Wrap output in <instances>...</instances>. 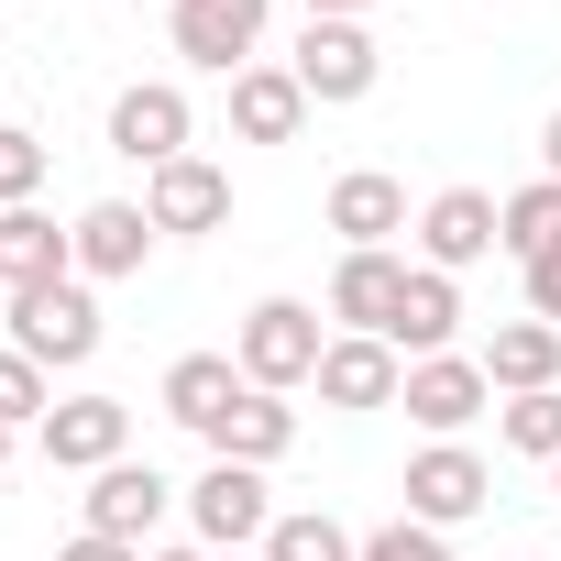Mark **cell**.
Wrapping results in <instances>:
<instances>
[{
	"label": "cell",
	"mask_w": 561,
	"mask_h": 561,
	"mask_svg": "<svg viewBox=\"0 0 561 561\" xmlns=\"http://www.w3.org/2000/svg\"><path fill=\"white\" fill-rule=\"evenodd\" d=\"M320 353H331V331H320V309H309V298H253V309H242V331H231V364H242V386H264V397L309 386V375H320Z\"/></svg>",
	"instance_id": "1"
},
{
	"label": "cell",
	"mask_w": 561,
	"mask_h": 561,
	"mask_svg": "<svg viewBox=\"0 0 561 561\" xmlns=\"http://www.w3.org/2000/svg\"><path fill=\"white\" fill-rule=\"evenodd\" d=\"M12 353H34L45 375L100 353V298H89V275H56V287H23V298H12Z\"/></svg>",
	"instance_id": "2"
},
{
	"label": "cell",
	"mask_w": 561,
	"mask_h": 561,
	"mask_svg": "<svg viewBox=\"0 0 561 561\" xmlns=\"http://www.w3.org/2000/svg\"><path fill=\"white\" fill-rule=\"evenodd\" d=\"M287 67H298L309 111H353V100H375V78H386V45H375L364 23H309Z\"/></svg>",
	"instance_id": "3"
},
{
	"label": "cell",
	"mask_w": 561,
	"mask_h": 561,
	"mask_svg": "<svg viewBox=\"0 0 561 561\" xmlns=\"http://www.w3.org/2000/svg\"><path fill=\"white\" fill-rule=\"evenodd\" d=\"M187 133H198V111H187V89H176V78H133V89L111 100V154H122V165H144V176H154V165H176V154H198Z\"/></svg>",
	"instance_id": "4"
},
{
	"label": "cell",
	"mask_w": 561,
	"mask_h": 561,
	"mask_svg": "<svg viewBox=\"0 0 561 561\" xmlns=\"http://www.w3.org/2000/svg\"><path fill=\"white\" fill-rule=\"evenodd\" d=\"M187 528H198V550H264V528H275L264 473H253V462H209V473L187 484Z\"/></svg>",
	"instance_id": "5"
},
{
	"label": "cell",
	"mask_w": 561,
	"mask_h": 561,
	"mask_svg": "<svg viewBox=\"0 0 561 561\" xmlns=\"http://www.w3.org/2000/svg\"><path fill=\"white\" fill-rule=\"evenodd\" d=\"M484 253H506V198H484V187H440V198L419 209V264L462 275V264H484Z\"/></svg>",
	"instance_id": "6"
},
{
	"label": "cell",
	"mask_w": 561,
	"mask_h": 561,
	"mask_svg": "<svg viewBox=\"0 0 561 561\" xmlns=\"http://www.w3.org/2000/svg\"><path fill=\"white\" fill-rule=\"evenodd\" d=\"M45 462L56 473H111V462H133V408L122 397H67V408H45Z\"/></svg>",
	"instance_id": "7"
},
{
	"label": "cell",
	"mask_w": 561,
	"mask_h": 561,
	"mask_svg": "<svg viewBox=\"0 0 561 561\" xmlns=\"http://www.w3.org/2000/svg\"><path fill=\"white\" fill-rule=\"evenodd\" d=\"M165 12H176V56H187V67L242 78L253 45H264V12H275V0H165Z\"/></svg>",
	"instance_id": "8"
},
{
	"label": "cell",
	"mask_w": 561,
	"mask_h": 561,
	"mask_svg": "<svg viewBox=\"0 0 561 561\" xmlns=\"http://www.w3.org/2000/svg\"><path fill=\"white\" fill-rule=\"evenodd\" d=\"M144 220H154V231H176V242L220 231V220H231V165H209V154L154 165V176H144Z\"/></svg>",
	"instance_id": "9"
},
{
	"label": "cell",
	"mask_w": 561,
	"mask_h": 561,
	"mask_svg": "<svg viewBox=\"0 0 561 561\" xmlns=\"http://www.w3.org/2000/svg\"><path fill=\"white\" fill-rule=\"evenodd\" d=\"M320 408H342V419H364V408H397V386H408V353L397 342H364V331H331V353H320Z\"/></svg>",
	"instance_id": "10"
},
{
	"label": "cell",
	"mask_w": 561,
	"mask_h": 561,
	"mask_svg": "<svg viewBox=\"0 0 561 561\" xmlns=\"http://www.w3.org/2000/svg\"><path fill=\"white\" fill-rule=\"evenodd\" d=\"M484 397H495V386H484L473 353H430V364H408V386H397V408H408L430 440H462V430L484 419Z\"/></svg>",
	"instance_id": "11"
},
{
	"label": "cell",
	"mask_w": 561,
	"mask_h": 561,
	"mask_svg": "<svg viewBox=\"0 0 561 561\" xmlns=\"http://www.w3.org/2000/svg\"><path fill=\"white\" fill-rule=\"evenodd\" d=\"M397 495H408L419 528H462V517L495 495V473H484L462 440H430V451H408V484H397Z\"/></svg>",
	"instance_id": "12"
},
{
	"label": "cell",
	"mask_w": 561,
	"mask_h": 561,
	"mask_svg": "<svg viewBox=\"0 0 561 561\" xmlns=\"http://www.w3.org/2000/svg\"><path fill=\"white\" fill-rule=\"evenodd\" d=\"M67 231H78V275H89V287H111V275H144V253L165 242V231L144 220V198H89Z\"/></svg>",
	"instance_id": "13"
},
{
	"label": "cell",
	"mask_w": 561,
	"mask_h": 561,
	"mask_svg": "<svg viewBox=\"0 0 561 561\" xmlns=\"http://www.w3.org/2000/svg\"><path fill=\"white\" fill-rule=\"evenodd\" d=\"M397 298H408V253H342V264H331V320H342V331L386 342V331H397Z\"/></svg>",
	"instance_id": "14"
},
{
	"label": "cell",
	"mask_w": 561,
	"mask_h": 561,
	"mask_svg": "<svg viewBox=\"0 0 561 561\" xmlns=\"http://www.w3.org/2000/svg\"><path fill=\"white\" fill-rule=\"evenodd\" d=\"M287 451H298V408L264 397V386H242V397L209 419V462H253V473H264V462H287Z\"/></svg>",
	"instance_id": "15"
},
{
	"label": "cell",
	"mask_w": 561,
	"mask_h": 561,
	"mask_svg": "<svg viewBox=\"0 0 561 561\" xmlns=\"http://www.w3.org/2000/svg\"><path fill=\"white\" fill-rule=\"evenodd\" d=\"M331 231H342V253H397V231H408V187H397L386 165H353V176L331 187Z\"/></svg>",
	"instance_id": "16"
},
{
	"label": "cell",
	"mask_w": 561,
	"mask_h": 561,
	"mask_svg": "<svg viewBox=\"0 0 561 561\" xmlns=\"http://www.w3.org/2000/svg\"><path fill=\"white\" fill-rule=\"evenodd\" d=\"M231 133H242V144H298V133H309L298 67H264V56H253V67L231 78Z\"/></svg>",
	"instance_id": "17"
},
{
	"label": "cell",
	"mask_w": 561,
	"mask_h": 561,
	"mask_svg": "<svg viewBox=\"0 0 561 561\" xmlns=\"http://www.w3.org/2000/svg\"><path fill=\"white\" fill-rule=\"evenodd\" d=\"M165 506H176V484H165L154 462H111V473H89V528H100V539H133V550H144V528H154Z\"/></svg>",
	"instance_id": "18"
},
{
	"label": "cell",
	"mask_w": 561,
	"mask_h": 561,
	"mask_svg": "<svg viewBox=\"0 0 561 561\" xmlns=\"http://www.w3.org/2000/svg\"><path fill=\"white\" fill-rule=\"evenodd\" d=\"M451 331H462V275H440V264H408V298H397V353L408 364H430V353H451Z\"/></svg>",
	"instance_id": "19"
},
{
	"label": "cell",
	"mask_w": 561,
	"mask_h": 561,
	"mask_svg": "<svg viewBox=\"0 0 561 561\" xmlns=\"http://www.w3.org/2000/svg\"><path fill=\"white\" fill-rule=\"evenodd\" d=\"M56 275H78V231H56L45 209H0V287H56Z\"/></svg>",
	"instance_id": "20"
},
{
	"label": "cell",
	"mask_w": 561,
	"mask_h": 561,
	"mask_svg": "<svg viewBox=\"0 0 561 561\" xmlns=\"http://www.w3.org/2000/svg\"><path fill=\"white\" fill-rule=\"evenodd\" d=\"M473 364H484L495 397H539V386H561V331H550V320H506Z\"/></svg>",
	"instance_id": "21"
},
{
	"label": "cell",
	"mask_w": 561,
	"mask_h": 561,
	"mask_svg": "<svg viewBox=\"0 0 561 561\" xmlns=\"http://www.w3.org/2000/svg\"><path fill=\"white\" fill-rule=\"evenodd\" d=\"M231 397H242V364H231V353H176V364H165V419H176V430L209 440V419H220Z\"/></svg>",
	"instance_id": "22"
},
{
	"label": "cell",
	"mask_w": 561,
	"mask_h": 561,
	"mask_svg": "<svg viewBox=\"0 0 561 561\" xmlns=\"http://www.w3.org/2000/svg\"><path fill=\"white\" fill-rule=\"evenodd\" d=\"M264 561H364V539H353L342 517L298 506V517H275V528H264Z\"/></svg>",
	"instance_id": "23"
},
{
	"label": "cell",
	"mask_w": 561,
	"mask_h": 561,
	"mask_svg": "<svg viewBox=\"0 0 561 561\" xmlns=\"http://www.w3.org/2000/svg\"><path fill=\"white\" fill-rule=\"evenodd\" d=\"M495 440H506V451H528V462H561V386L506 397V408H495Z\"/></svg>",
	"instance_id": "24"
},
{
	"label": "cell",
	"mask_w": 561,
	"mask_h": 561,
	"mask_svg": "<svg viewBox=\"0 0 561 561\" xmlns=\"http://www.w3.org/2000/svg\"><path fill=\"white\" fill-rule=\"evenodd\" d=\"M550 242H561V176H539V187H517V198H506V253H517V264H539Z\"/></svg>",
	"instance_id": "25"
},
{
	"label": "cell",
	"mask_w": 561,
	"mask_h": 561,
	"mask_svg": "<svg viewBox=\"0 0 561 561\" xmlns=\"http://www.w3.org/2000/svg\"><path fill=\"white\" fill-rule=\"evenodd\" d=\"M45 364L34 353H0V430H45Z\"/></svg>",
	"instance_id": "26"
},
{
	"label": "cell",
	"mask_w": 561,
	"mask_h": 561,
	"mask_svg": "<svg viewBox=\"0 0 561 561\" xmlns=\"http://www.w3.org/2000/svg\"><path fill=\"white\" fill-rule=\"evenodd\" d=\"M34 187H45V144L23 122H0V209H34Z\"/></svg>",
	"instance_id": "27"
},
{
	"label": "cell",
	"mask_w": 561,
	"mask_h": 561,
	"mask_svg": "<svg viewBox=\"0 0 561 561\" xmlns=\"http://www.w3.org/2000/svg\"><path fill=\"white\" fill-rule=\"evenodd\" d=\"M364 561H451V528H419V517H386L364 539Z\"/></svg>",
	"instance_id": "28"
},
{
	"label": "cell",
	"mask_w": 561,
	"mask_h": 561,
	"mask_svg": "<svg viewBox=\"0 0 561 561\" xmlns=\"http://www.w3.org/2000/svg\"><path fill=\"white\" fill-rule=\"evenodd\" d=\"M517 275H528V320H550V331H561V242H550L539 264H517Z\"/></svg>",
	"instance_id": "29"
},
{
	"label": "cell",
	"mask_w": 561,
	"mask_h": 561,
	"mask_svg": "<svg viewBox=\"0 0 561 561\" xmlns=\"http://www.w3.org/2000/svg\"><path fill=\"white\" fill-rule=\"evenodd\" d=\"M56 561H144V550H133V539H100V528H78Z\"/></svg>",
	"instance_id": "30"
},
{
	"label": "cell",
	"mask_w": 561,
	"mask_h": 561,
	"mask_svg": "<svg viewBox=\"0 0 561 561\" xmlns=\"http://www.w3.org/2000/svg\"><path fill=\"white\" fill-rule=\"evenodd\" d=\"M375 0H309V23H364Z\"/></svg>",
	"instance_id": "31"
},
{
	"label": "cell",
	"mask_w": 561,
	"mask_h": 561,
	"mask_svg": "<svg viewBox=\"0 0 561 561\" xmlns=\"http://www.w3.org/2000/svg\"><path fill=\"white\" fill-rule=\"evenodd\" d=\"M539 176H561V111L539 122Z\"/></svg>",
	"instance_id": "32"
},
{
	"label": "cell",
	"mask_w": 561,
	"mask_h": 561,
	"mask_svg": "<svg viewBox=\"0 0 561 561\" xmlns=\"http://www.w3.org/2000/svg\"><path fill=\"white\" fill-rule=\"evenodd\" d=\"M154 561H220V550H154Z\"/></svg>",
	"instance_id": "33"
},
{
	"label": "cell",
	"mask_w": 561,
	"mask_h": 561,
	"mask_svg": "<svg viewBox=\"0 0 561 561\" xmlns=\"http://www.w3.org/2000/svg\"><path fill=\"white\" fill-rule=\"evenodd\" d=\"M220 561H264V550H220Z\"/></svg>",
	"instance_id": "34"
},
{
	"label": "cell",
	"mask_w": 561,
	"mask_h": 561,
	"mask_svg": "<svg viewBox=\"0 0 561 561\" xmlns=\"http://www.w3.org/2000/svg\"><path fill=\"white\" fill-rule=\"evenodd\" d=\"M0 462H12V430H0Z\"/></svg>",
	"instance_id": "35"
},
{
	"label": "cell",
	"mask_w": 561,
	"mask_h": 561,
	"mask_svg": "<svg viewBox=\"0 0 561 561\" xmlns=\"http://www.w3.org/2000/svg\"><path fill=\"white\" fill-rule=\"evenodd\" d=\"M550 495H561V462H550Z\"/></svg>",
	"instance_id": "36"
},
{
	"label": "cell",
	"mask_w": 561,
	"mask_h": 561,
	"mask_svg": "<svg viewBox=\"0 0 561 561\" xmlns=\"http://www.w3.org/2000/svg\"><path fill=\"white\" fill-rule=\"evenodd\" d=\"M539 561H550V550H539Z\"/></svg>",
	"instance_id": "37"
}]
</instances>
